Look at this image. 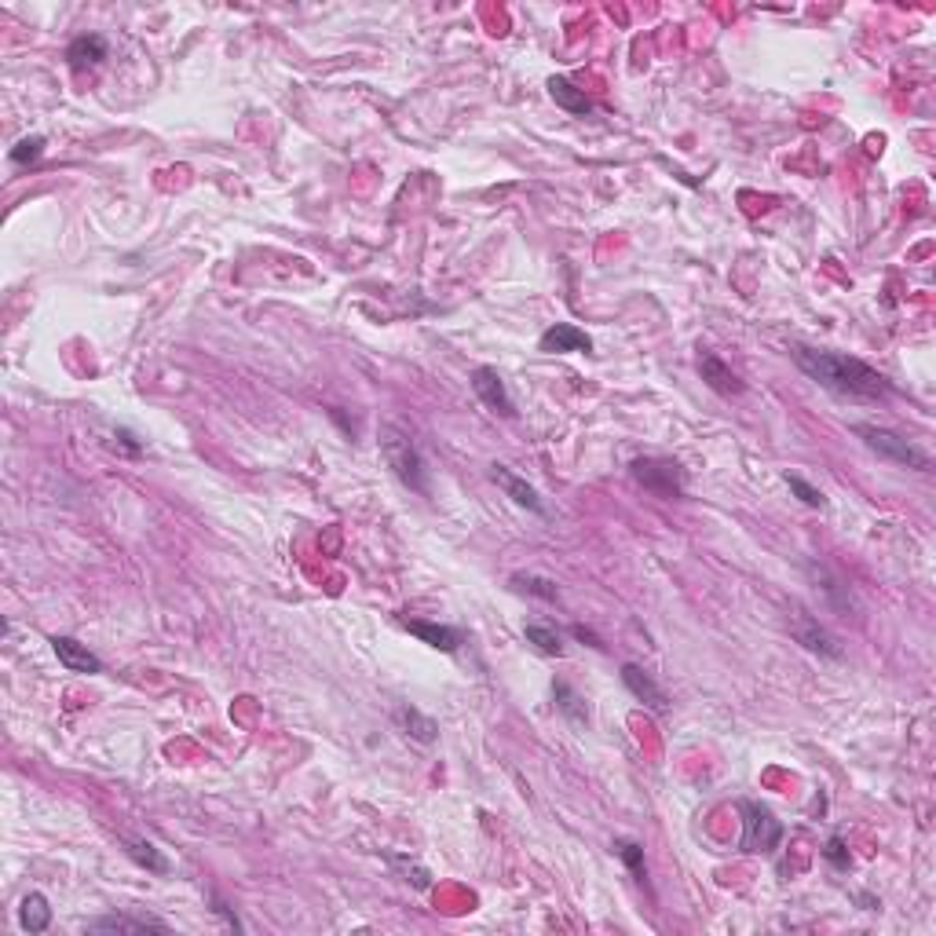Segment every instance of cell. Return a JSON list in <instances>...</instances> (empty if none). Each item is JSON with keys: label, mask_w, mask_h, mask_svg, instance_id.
Listing matches in <instances>:
<instances>
[{"label": "cell", "mask_w": 936, "mask_h": 936, "mask_svg": "<svg viewBox=\"0 0 936 936\" xmlns=\"http://www.w3.org/2000/svg\"><path fill=\"white\" fill-rule=\"evenodd\" d=\"M527 640H531L534 648L542 651V655H564V640H560V633H556L553 626H542V622H531L527 626Z\"/></svg>", "instance_id": "44dd1931"}, {"label": "cell", "mask_w": 936, "mask_h": 936, "mask_svg": "<svg viewBox=\"0 0 936 936\" xmlns=\"http://www.w3.org/2000/svg\"><path fill=\"white\" fill-rule=\"evenodd\" d=\"M52 651L70 673H103V659H99L96 651H88V644H81V640L52 637Z\"/></svg>", "instance_id": "9c48e42d"}, {"label": "cell", "mask_w": 936, "mask_h": 936, "mask_svg": "<svg viewBox=\"0 0 936 936\" xmlns=\"http://www.w3.org/2000/svg\"><path fill=\"white\" fill-rule=\"evenodd\" d=\"M629 476L655 498H681L684 494V468L666 458H637L629 465Z\"/></svg>", "instance_id": "277c9868"}, {"label": "cell", "mask_w": 936, "mask_h": 936, "mask_svg": "<svg viewBox=\"0 0 936 936\" xmlns=\"http://www.w3.org/2000/svg\"><path fill=\"white\" fill-rule=\"evenodd\" d=\"M103 59H107V41H103L99 33H81V37H74L70 48H66L70 70H88V66H99Z\"/></svg>", "instance_id": "2e32d148"}, {"label": "cell", "mask_w": 936, "mask_h": 936, "mask_svg": "<svg viewBox=\"0 0 936 936\" xmlns=\"http://www.w3.org/2000/svg\"><path fill=\"white\" fill-rule=\"evenodd\" d=\"M490 479L498 483L505 494H509L516 505H523V509H531L534 516H545V505H542V498H538V490L527 483V479H520L512 468H505V465H494L490 468Z\"/></svg>", "instance_id": "30bf717a"}, {"label": "cell", "mask_w": 936, "mask_h": 936, "mask_svg": "<svg viewBox=\"0 0 936 936\" xmlns=\"http://www.w3.org/2000/svg\"><path fill=\"white\" fill-rule=\"evenodd\" d=\"M512 585L520 589V593H531V596H542V600H560V589H556V582H549V578H538V575H512Z\"/></svg>", "instance_id": "603a6c76"}, {"label": "cell", "mask_w": 936, "mask_h": 936, "mask_svg": "<svg viewBox=\"0 0 936 936\" xmlns=\"http://www.w3.org/2000/svg\"><path fill=\"white\" fill-rule=\"evenodd\" d=\"M125 852L139 863V867H147V871H154V874H165V871H169V860H165V856H161V852L154 849L150 841L128 838V841H125Z\"/></svg>", "instance_id": "ffe728a7"}, {"label": "cell", "mask_w": 936, "mask_h": 936, "mask_svg": "<svg viewBox=\"0 0 936 936\" xmlns=\"http://www.w3.org/2000/svg\"><path fill=\"white\" fill-rule=\"evenodd\" d=\"M19 926L26 929V933H44V929L52 926V907H48V896H44V893H30L26 900H22Z\"/></svg>", "instance_id": "e0dca14e"}, {"label": "cell", "mask_w": 936, "mask_h": 936, "mask_svg": "<svg viewBox=\"0 0 936 936\" xmlns=\"http://www.w3.org/2000/svg\"><path fill=\"white\" fill-rule=\"evenodd\" d=\"M549 96L556 107H564L567 114H589V99L582 88H575L567 77H549Z\"/></svg>", "instance_id": "ac0fdd59"}, {"label": "cell", "mask_w": 936, "mask_h": 936, "mask_svg": "<svg viewBox=\"0 0 936 936\" xmlns=\"http://www.w3.org/2000/svg\"><path fill=\"white\" fill-rule=\"evenodd\" d=\"M823 856H827V860L834 863L838 871H849V863H852V860H849V849H845V841H841L838 834H834V838L827 841V849H823Z\"/></svg>", "instance_id": "484cf974"}, {"label": "cell", "mask_w": 936, "mask_h": 936, "mask_svg": "<svg viewBox=\"0 0 936 936\" xmlns=\"http://www.w3.org/2000/svg\"><path fill=\"white\" fill-rule=\"evenodd\" d=\"M403 626L410 629L417 640H425L428 648L447 651V655H454V651L461 648V633L454 626H443V622H425V618H406Z\"/></svg>", "instance_id": "5bb4252c"}, {"label": "cell", "mask_w": 936, "mask_h": 936, "mask_svg": "<svg viewBox=\"0 0 936 936\" xmlns=\"http://www.w3.org/2000/svg\"><path fill=\"white\" fill-rule=\"evenodd\" d=\"M472 392H476L479 403L487 406V410H494V414L516 417V403H512L509 388H505V381H501V373L494 370V366H476V370H472Z\"/></svg>", "instance_id": "8992f818"}, {"label": "cell", "mask_w": 936, "mask_h": 936, "mask_svg": "<svg viewBox=\"0 0 936 936\" xmlns=\"http://www.w3.org/2000/svg\"><path fill=\"white\" fill-rule=\"evenodd\" d=\"M622 684H626L629 692L637 695V699L644 702L651 713H666V710H670V699H666V692H662L659 684L651 681V673L640 670L637 662H626V666H622Z\"/></svg>", "instance_id": "ba28073f"}, {"label": "cell", "mask_w": 936, "mask_h": 936, "mask_svg": "<svg viewBox=\"0 0 936 936\" xmlns=\"http://www.w3.org/2000/svg\"><path fill=\"white\" fill-rule=\"evenodd\" d=\"M790 355H794V362H798V370L805 377H812V381L830 388V392L849 395V399H885V395L893 392L882 373L871 370L867 362L852 359V355L805 348V344H794Z\"/></svg>", "instance_id": "6da1fadb"}, {"label": "cell", "mask_w": 936, "mask_h": 936, "mask_svg": "<svg viewBox=\"0 0 936 936\" xmlns=\"http://www.w3.org/2000/svg\"><path fill=\"white\" fill-rule=\"evenodd\" d=\"M538 348L542 351H553V355H564V351H593V337L585 330H578V326H571V322H556V326H549V330L542 333V341H538Z\"/></svg>", "instance_id": "4fadbf2b"}, {"label": "cell", "mask_w": 936, "mask_h": 936, "mask_svg": "<svg viewBox=\"0 0 936 936\" xmlns=\"http://www.w3.org/2000/svg\"><path fill=\"white\" fill-rule=\"evenodd\" d=\"M41 158H44V136L19 139V143L11 147V154H8V161H11V165H19V169H26V165H37Z\"/></svg>", "instance_id": "7402d4cb"}, {"label": "cell", "mask_w": 936, "mask_h": 936, "mask_svg": "<svg viewBox=\"0 0 936 936\" xmlns=\"http://www.w3.org/2000/svg\"><path fill=\"white\" fill-rule=\"evenodd\" d=\"M790 633H794V640H798L801 648H809L812 655H823V659H841V648L838 640L830 637L827 629L819 626L816 618L805 615V611H794V622H790Z\"/></svg>", "instance_id": "52a82bcc"}, {"label": "cell", "mask_w": 936, "mask_h": 936, "mask_svg": "<svg viewBox=\"0 0 936 936\" xmlns=\"http://www.w3.org/2000/svg\"><path fill=\"white\" fill-rule=\"evenodd\" d=\"M395 724H399V732L410 735L414 743L421 746H432L439 739V724L432 721V717H425L421 710H414V706H395Z\"/></svg>", "instance_id": "9a60e30c"}, {"label": "cell", "mask_w": 936, "mask_h": 936, "mask_svg": "<svg viewBox=\"0 0 936 936\" xmlns=\"http://www.w3.org/2000/svg\"><path fill=\"white\" fill-rule=\"evenodd\" d=\"M553 699H556V710L564 713L567 721H575V724H585V721H589V710H585L582 695L571 692V684L556 681V684H553Z\"/></svg>", "instance_id": "d6986e66"}, {"label": "cell", "mask_w": 936, "mask_h": 936, "mask_svg": "<svg viewBox=\"0 0 936 936\" xmlns=\"http://www.w3.org/2000/svg\"><path fill=\"white\" fill-rule=\"evenodd\" d=\"M575 637H578V640H589L593 648H604V644H596V637H593V633H589L585 626H575Z\"/></svg>", "instance_id": "4316f807"}, {"label": "cell", "mask_w": 936, "mask_h": 936, "mask_svg": "<svg viewBox=\"0 0 936 936\" xmlns=\"http://www.w3.org/2000/svg\"><path fill=\"white\" fill-rule=\"evenodd\" d=\"M88 933H169V926L150 915H103L88 922Z\"/></svg>", "instance_id": "8fae6325"}, {"label": "cell", "mask_w": 936, "mask_h": 936, "mask_svg": "<svg viewBox=\"0 0 936 936\" xmlns=\"http://www.w3.org/2000/svg\"><path fill=\"white\" fill-rule=\"evenodd\" d=\"M615 852L622 856V863H626L629 871H633V878H637V882H644V878H648V867H644V849H640L637 841H626V838L615 841Z\"/></svg>", "instance_id": "cb8c5ba5"}, {"label": "cell", "mask_w": 936, "mask_h": 936, "mask_svg": "<svg viewBox=\"0 0 936 936\" xmlns=\"http://www.w3.org/2000/svg\"><path fill=\"white\" fill-rule=\"evenodd\" d=\"M381 454L403 487L417 490V494H428V465H425V458H421V450H417L410 432H403L399 425H384Z\"/></svg>", "instance_id": "7a4b0ae2"}, {"label": "cell", "mask_w": 936, "mask_h": 936, "mask_svg": "<svg viewBox=\"0 0 936 936\" xmlns=\"http://www.w3.org/2000/svg\"><path fill=\"white\" fill-rule=\"evenodd\" d=\"M699 373H702V381L710 384L717 395H728V399H732V395H743V381H739L732 373V366L724 359H717L713 351H699Z\"/></svg>", "instance_id": "7c38bea8"}, {"label": "cell", "mask_w": 936, "mask_h": 936, "mask_svg": "<svg viewBox=\"0 0 936 936\" xmlns=\"http://www.w3.org/2000/svg\"><path fill=\"white\" fill-rule=\"evenodd\" d=\"M852 432H856V436H860L863 443L878 454V458L915 468V472H929V468H933V461H929L926 450H918L915 443L904 439L900 432H889V428H878V425H856Z\"/></svg>", "instance_id": "3957f363"}, {"label": "cell", "mask_w": 936, "mask_h": 936, "mask_svg": "<svg viewBox=\"0 0 936 936\" xmlns=\"http://www.w3.org/2000/svg\"><path fill=\"white\" fill-rule=\"evenodd\" d=\"M743 852H772L783 838V823L772 816V809L757 805V801H743Z\"/></svg>", "instance_id": "5b68a950"}, {"label": "cell", "mask_w": 936, "mask_h": 936, "mask_svg": "<svg viewBox=\"0 0 936 936\" xmlns=\"http://www.w3.org/2000/svg\"><path fill=\"white\" fill-rule=\"evenodd\" d=\"M787 487L794 490V494H798V498L805 501L809 509H823V505H827V498H823V490H819V487H812L809 479L794 476V472H787Z\"/></svg>", "instance_id": "d4e9b609"}]
</instances>
